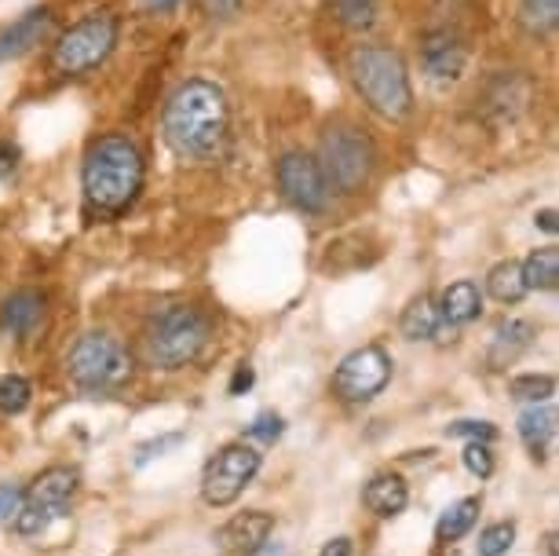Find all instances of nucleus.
<instances>
[{"mask_svg": "<svg viewBox=\"0 0 559 556\" xmlns=\"http://www.w3.org/2000/svg\"><path fill=\"white\" fill-rule=\"evenodd\" d=\"M388 381H392V355L381 344H366L344 355V363L333 374V392L344 403H369L373 395H381Z\"/></svg>", "mask_w": 559, "mask_h": 556, "instance_id": "nucleus-9", "label": "nucleus"}, {"mask_svg": "<svg viewBox=\"0 0 559 556\" xmlns=\"http://www.w3.org/2000/svg\"><path fill=\"white\" fill-rule=\"evenodd\" d=\"M464 469L472 472V476H479V480H487L493 476V454H490V443H468L464 447Z\"/></svg>", "mask_w": 559, "mask_h": 556, "instance_id": "nucleus-30", "label": "nucleus"}, {"mask_svg": "<svg viewBox=\"0 0 559 556\" xmlns=\"http://www.w3.org/2000/svg\"><path fill=\"white\" fill-rule=\"evenodd\" d=\"M274 176H278L282 194H286L300 213H325V205H330V184H325L314 154L286 151L278 157Z\"/></svg>", "mask_w": 559, "mask_h": 556, "instance_id": "nucleus-11", "label": "nucleus"}, {"mask_svg": "<svg viewBox=\"0 0 559 556\" xmlns=\"http://www.w3.org/2000/svg\"><path fill=\"white\" fill-rule=\"evenodd\" d=\"M512 400L520 403H548L556 395V377L552 374H523L509 381Z\"/></svg>", "mask_w": 559, "mask_h": 556, "instance_id": "nucleus-25", "label": "nucleus"}, {"mask_svg": "<svg viewBox=\"0 0 559 556\" xmlns=\"http://www.w3.org/2000/svg\"><path fill=\"white\" fill-rule=\"evenodd\" d=\"M257 472H260V450H252L249 443H227L205 465L202 498L209 501V506L224 509L252 484V476H257Z\"/></svg>", "mask_w": 559, "mask_h": 556, "instance_id": "nucleus-10", "label": "nucleus"}, {"mask_svg": "<svg viewBox=\"0 0 559 556\" xmlns=\"http://www.w3.org/2000/svg\"><path fill=\"white\" fill-rule=\"evenodd\" d=\"M143 151L129 135H99L81 165V191L92 216H121L143 191Z\"/></svg>", "mask_w": 559, "mask_h": 556, "instance_id": "nucleus-2", "label": "nucleus"}, {"mask_svg": "<svg viewBox=\"0 0 559 556\" xmlns=\"http://www.w3.org/2000/svg\"><path fill=\"white\" fill-rule=\"evenodd\" d=\"M319 556H352V539H333L325 542V549Z\"/></svg>", "mask_w": 559, "mask_h": 556, "instance_id": "nucleus-38", "label": "nucleus"}, {"mask_svg": "<svg viewBox=\"0 0 559 556\" xmlns=\"http://www.w3.org/2000/svg\"><path fill=\"white\" fill-rule=\"evenodd\" d=\"M209 341V319L191 304H168L146 322V359L162 370H179L194 363Z\"/></svg>", "mask_w": 559, "mask_h": 556, "instance_id": "nucleus-4", "label": "nucleus"}, {"mask_svg": "<svg viewBox=\"0 0 559 556\" xmlns=\"http://www.w3.org/2000/svg\"><path fill=\"white\" fill-rule=\"evenodd\" d=\"M274 534V517L263 509H249V512H238L230 517L224 528L216 531V545L224 549L227 556H257L267 539Z\"/></svg>", "mask_w": 559, "mask_h": 556, "instance_id": "nucleus-12", "label": "nucleus"}, {"mask_svg": "<svg viewBox=\"0 0 559 556\" xmlns=\"http://www.w3.org/2000/svg\"><path fill=\"white\" fill-rule=\"evenodd\" d=\"M333 12L341 19V26L362 34L377 23V0H333Z\"/></svg>", "mask_w": 559, "mask_h": 556, "instance_id": "nucleus-27", "label": "nucleus"}, {"mask_svg": "<svg viewBox=\"0 0 559 556\" xmlns=\"http://www.w3.org/2000/svg\"><path fill=\"white\" fill-rule=\"evenodd\" d=\"M436 308L442 315V322H450V327H464V322L479 319L483 289L472 279H461V282H453V286L442 289V297H439Z\"/></svg>", "mask_w": 559, "mask_h": 556, "instance_id": "nucleus-18", "label": "nucleus"}, {"mask_svg": "<svg viewBox=\"0 0 559 556\" xmlns=\"http://www.w3.org/2000/svg\"><path fill=\"white\" fill-rule=\"evenodd\" d=\"M468 62V48L453 29H428L420 40V67L431 81H457Z\"/></svg>", "mask_w": 559, "mask_h": 556, "instance_id": "nucleus-13", "label": "nucleus"}, {"mask_svg": "<svg viewBox=\"0 0 559 556\" xmlns=\"http://www.w3.org/2000/svg\"><path fill=\"white\" fill-rule=\"evenodd\" d=\"M114 45H118V19L107 12L88 15L59 37V45L51 48V67H56V73H67V78L88 73L110 59Z\"/></svg>", "mask_w": 559, "mask_h": 556, "instance_id": "nucleus-8", "label": "nucleus"}, {"mask_svg": "<svg viewBox=\"0 0 559 556\" xmlns=\"http://www.w3.org/2000/svg\"><path fill=\"white\" fill-rule=\"evenodd\" d=\"M447 436H464V439H472V443H493L498 428L490 422H453L447 425Z\"/></svg>", "mask_w": 559, "mask_h": 556, "instance_id": "nucleus-32", "label": "nucleus"}, {"mask_svg": "<svg viewBox=\"0 0 559 556\" xmlns=\"http://www.w3.org/2000/svg\"><path fill=\"white\" fill-rule=\"evenodd\" d=\"M183 433H173V436H162V439H151V443H143L140 450H135V465H146L151 458H162L168 447H179L183 443Z\"/></svg>", "mask_w": 559, "mask_h": 556, "instance_id": "nucleus-34", "label": "nucleus"}, {"mask_svg": "<svg viewBox=\"0 0 559 556\" xmlns=\"http://www.w3.org/2000/svg\"><path fill=\"white\" fill-rule=\"evenodd\" d=\"M515 85H520V78H498L490 85V103L487 107H498L501 110V121L504 118H515V114L523 110V103H526V88H520V92H512Z\"/></svg>", "mask_w": 559, "mask_h": 556, "instance_id": "nucleus-28", "label": "nucleus"}, {"mask_svg": "<svg viewBox=\"0 0 559 556\" xmlns=\"http://www.w3.org/2000/svg\"><path fill=\"white\" fill-rule=\"evenodd\" d=\"M213 19H235L241 12V0H202Z\"/></svg>", "mask_w": 559, "mask_h": 556, "instance_id": "nucleus-35", "label": "nucleus"}, {"mask_svg": "<svg viewBox=\"0 0 559 556\" xmlns=\"http://www.w3.org/2000/svg\"><path fill=\"white\" fill-rule=\"evenodd\" d=\"M439 327H442V315L431 297H417L403 311V322H399V330H403L406 341H431L439 333Z\"/></svg>", "mask_w": 559, "mask_h": 556, "instance_id": "nucleus-20", "label": "nucleus"}, {"mask_svg": "<svg viewBox=\"0 0 559 556\" xmlns=\"http://www.w3.org/2000/svg\"><path fill=\"white\" fill-rule=\"evenodd\" d=\"M545 556H556V534H545Z\"/></svg>", "mask_w": 559, "mask_h": 556, "instance_id": "nucleus-40", "label": "nucleus"}, {"mask_svg": "<svg viewBox=\"0 0 559 556\" xmlns=\"http://www.w3.org/2000/svg\"><path fill=\"white\" fill-rule=\"evenodd\" d=\"M515 23H520L523 34L548 37L559 26V0H520Z\"/></svg>", "mask_w": 559, "mask_h": 556, "instance_id": "nucleus-21", "label": "nucleus"}, {"mask_svg": "<svg viewBox=\"0 0 559 556\" xmlns=\"http://www.w3.org/2000/svg\"><path fill=\"white\" fill-rule=\"evenodd\" d=\"M347 78L377 118L406 121L414 114V88H409L406 62L388 45H358L347 56Z\"/></svg>", "mask_w": 559, "mask_h": 556, "instance_id": "nucleus-3", "label": "nucleus"}, {"mask_svg": "<svg viewBox=\"0 0 559 556\" xmlns=\"http://www.w3.org/2000/svg\"><path fill=\"white\" fill-rule=\"evenodd\" d=\"M40 322H45V297L37 289H15L0 304V333L8 338H34Z\"/></svg>", "mask_w": 559, "mask_h": 556, "instance_id": "nucleus-15", "label": "nucleus"}, {"mask_svg": "<svg viewBox=\"0 0 559 556\" xmlns=\"http://www.w3.org/2000/svg\"><path fill=\"white\" fill-rule=\"evenodd\" d=\"M151 4H173V0H151Z\"/></svg>", "mask_w": 559, "mask_h": 556, "instance_id": "nucleus-41", "label": "nucleus"}, {"mask_svg": "<svg viewBox=\"0 0 559 556\" xmlns=\"http://www.w3.org/2000/svg\"><path fill=\"white\" fill-rule=\"evenodd\" d=\"M512 545H515V523L512 520L490 523V528L479 534V556H504Z\"/></svg>", "mask_w": 559, "mask_h": 556, "instance_id": "nucleus-29", "label": "nucleus"}, {"mask_svg": "<svg viewBox=\"0 0 559 556\" xmlns=\"http://www.w3.org/2000/svg\"><path fill=\"white\" fill-rule=\"evenodd\" d=\"M520 268H523L526 289H556L559 286V249L556 246L534 249Z\"/></svg>", "mask_w": 559, "mask_h": 556, "instance_id": "nucleus-23", "label": "nucleus"}, {"mask_svg": "<svg viewBox=\"0 0 559 556\" xmlns=\"http://www.w3.org/2000/svg\"><path fill=\"white\" fill-rule=\"evenodd\" d=\"M487 293L498 304H520L526 293V282H523V268H520V260H501L498 268L487 275Z\"/></svg>", "mask_w": 559, "mask_h": 556, "instance_id": "nucleus-22", "label": "nucleus"}, {"mask_svg": "<svg viewBox=\"0 0 559 556\" xmlns=\"http://www.w3.org/2000/svg\"><path fill=\"white\" fill-rule=\"evenodd\" d=\"M246 433L252 436V439H263V443H274L282 433H286V422H282L278 414H260L257 422H252Z\"/></svg>", "mask_w": 559, "mask_h": 556, "instance_id": "nucleus-33", "label": "nucleus"}, {"mask_svg": "<svg viewBox=\"0 0 559 556\" xmlns=\"http://www.w3.org/2000/svg\"><path fill=\"white\" fill-rule=\"evenodd\" d=\"M34 400V388H29L26 377L19 374H4L0 377V414L4 417H19Z\"/></svg>", "mask_w": 559, "mask_h": 556, "instance_id": "nucleus-26", "label": "nucleus"}, {"mask_svg": "<svg viewBox=\"0 0 559 556\" xmlns=\"http://www.w3.org/2000/svg\"><path fill=\"white\" fill-rule=\"evenodd\" d=\"M81 487V472L70 465H51L29 484L26 498H23V512L15 517L12 528L23 534V539H37L45 534L51 523L70 517V501Z\"/></svg>", "mask_w": 559, "mask_h": 556, "instance_id": "nucleus-7", "label": "nucleus"}, {"mask_svg": "<svg viewBox=\"0 0 559 556\" xmlns=\"http://www.w3.org/2000/svg\"><path fill=\"white\" fill-rule=\"evenodd\" d=\"M534 224L542 230H556V213H552V209H542V213L534 216Z\"/></svg>", "mask_w": 559, "mask_h": 556, "instance_id": "nucleus-39", "label": "nucleus"}, {"mask_svg": "<svg viewBox=\"0 0 559 556\" xmlns=\"http://www.w3.org/2000/svg\"><path fill=\"white\" fill-rule=\"evenodd\" d=\"M476 520H479V498L453 501V506L442 512L439 523H436L439 542H457V539H464V534L476 528Z\"/></svg>", "mask_w": 559, "mask_h": 556, "instance_id": "nucleus-24", "label": "nucleus"}, {"mask_svg": "<svg viewBox=\"0 0 559 556\" xmlns=\"http://www.w3.org/2000/svg\"><path fill=\"white\" fill-rule=\"evenodd\" d=\"M249 385H252V366L241 363V366H238V374H235V381H230V395H241Z\"/></svg>", "mask_w": 559, "mask_h": 556, "instance_id": "nucleus-37", "label": "nucleus"}, {"mask_svg": "<svg viewBox=\"0 0 559 556\" xmlns=\"http://www.w3.org/2000/svg\"><path fill=\"white\" fill-rule=\"evenodd\" d=\"M362 501H366L369 512L392 520V517H399V512L409 506V487H406L403 476H395V472H381V476H373L366 484Z\"/></svg>", "mask_w": 559, "mask_h": 556, "instance_id": "nucleus-17", "label": "nucleus"}, {"mask_svg": "<svg viewBox=\"0 0 559 556\" xmlns=\"http://www.w3.org/2000/svg\"><path fill=\"white\" fill-rule=\"evenodd\" d=\"M165 140L179 157H216L227 143L230 129V103L224 96V88L213 81H187L173 92V99L165 103V118H162Z\"/></svg>", "mask_w": 559, "mask_h": 556, "instance_id": "nucleus-1", "label": "nucleus"}, {"mask_svg": "<svg viewBox=\"0 0 559 556\" xmlns=\"http://www.w3.org/2000/svg\"><path fill=\"white\" fill-rule=\"evenodd\" d=\"M15 165H19V146L12 140H0V180L12 176Z\"/></svg>", "mask_w": 559, "mask_h": 556, "instance_id": "nucleus-36", "label": "nucleus"}, {"mask_svg": "<svg viewBox=\"0 0 559 556\" xmlns=\"http://www.w3.org/2000/svg\"><path fill=\"white\" fill-rule=\"evenodd\" d=\"M67 374L84 392H118L132 381V355L110 333H84L67 355Z\"/></svg>", "mask_w": 559, "mask_h": 556, "instance_id": "nucleus-6", "label": "nucleus"}, {"mask_svg": "<svg viewBox=\"0 0 559 556\" xmlns=\"http://www.w3.org/2000/svg\"><path fill=\"white\" fill-rule=\"evenodd\" d=\"M48 34H51V8H29L26 15H19L15 23L0 29V62L23 59Z\"/></svg>", "mask_w": 559, "mask_h": 556, "instance_id": "nucleus-14", "label": "nucleus"}, {"mask_svg": "<svg viewBox=\"0 0 559 556\" xmlns=\"http://www.w3.org/2000/svg\"><path fill=\"white\" fill-rule=\"evenodd\" d=\"M537 338V327L531 319H509L493 330V341H490V352H487V363L490 370H509V366L520 359V355L531 348Z\"/></svg>", "mask_w": 559, "mask_h": 556, "instance_id": "nucleus-16", "label": "nucleus"}, {"mask_svg": "<svg viewBox=\"0 0 559 556\" xmlns=\"http://www.w3.org/2000/svg\"><path fill=\"white\" fill-rule=\"evenodd\" d=\"M23 498L26 490L15 484H0V528H12L15 517L23 512Z\"/></svg>", "mask_w": 559, "mask_h": 556, "instance_id": "nucleus-31", "label": "nucleus"}, {"mask_svg": "<svg viewBox=\"0 0 559 556\" xmlns=\"http://www.w3.org/2000/svg\"><path fill=\"white\" fill-rule=\"evenodd\" d=\"M520 439L531 450L534 461L548 458V447L556 439V411L548 403H534L520 414Z\"/></svg>", "mask_w": 559, "mask_h": 556, "instance_id": "nucleus-19", "label": "nucleus"}, {"mask_svg": "<svg viewBox=\"0 0 559 556\" xmlns=\"http://www.w3.org/2000/svg\"><path fill=\"white\" fill-rule=\"evenodd\" d=\"M314 162H319L330 191L355 194V191H362L377 169V146L362 129H355V125H330V129L322 132Z\"/></svg>", "mask_w": 559, "mask_h": 556, "instance_id": "nucleus-5", "label": "nucleus"}]
</instances>
